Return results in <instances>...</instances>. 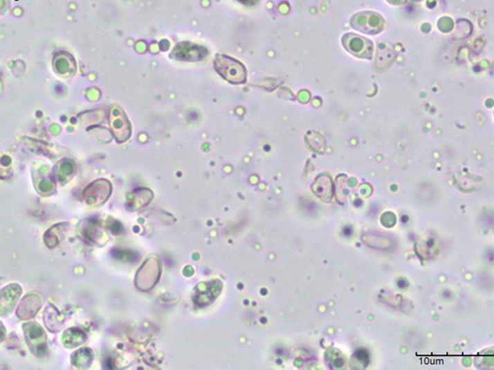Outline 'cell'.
Instances as JSON below:
<instances>
[{
  "label": "cell",
  "mask_w": 494,
  "mask_h": 370,
  "mask_svg": "<svg viewBox=\"0 0 494 370\" xmlns=\"http://www.w3.org/2000/svg\"><path fill=\"white\" fill-rule=\"evenodd\" d=\"M163 273V263L156 255H151L140 266L135 278V286L138 291L147 293L158 284Z\"/></svg>",
  "instance_id": "cell-1"
},
{
  "label": "cell",
  "mask_w": 494,
  "mask_h": 370,
  "mask_svg": "<svg viewBox=\"0 0 494 370\" xmlns=\"http://www.w3.org/2000/svg\"><path fill=\"white\" fill-rule=\"evenodd\" d=\"M214 70L228 84L235 85L246 84L247 79L246 66L234 57L223 54L217 55L214 57Z\"/></svg>",
  "instance_id": "cell-2"
},
{
  "label": "cell",
  "mask_w": 494,
  "mask_h": 370,
  "mask_svg": "<svg viewBox=\"0 0 494 370\" xmlns=\"http://www.w3.org/2000/svg\"><path fill=\"white\" fill-rule=\"evenodd\" d=\"M350 26L367 35H378L385 29V19L380 13L361 11L350 18Z\"/></svg>",
  "instance_id": "cell-3"
},
{
  "label": "cell",
  "mask_w": 494,
  "mask_h": 370,
  "mask_svg": "<svg viewBox=\"0 0 494 370\" xmlns=\"http://www.w3.org/2000/svg\"><path fill=\"white\" fill-rule=\"evenodd\" d=\"M108 119H109L111 132L118 142L122 144L130 139L131 135V121L120 106H110L109 110H108Z\"/></svg>",
  "instance_id": "cell-4"
},
{
  "label": "cell",
  "mask_w": 494,
  "mask_h": 370,
  "mask_svg": "<svg viewBox=\"0 0 494 370\" xmlns=\"http://www.w3.org/2000/svg\"><path fill=\"white\" fill-rule=\"evenodd\" d=\"M112 193V185L106 179H97L83 190L82 197L90 206H100L108 201Z\"/></svg>",
  "instance_id": "cell-5"
},
{
  "label": "cell",
  "mask_w": 494,
  "mask_h": 370,
  "mask_svg": "<svg viewBox=\"0 0 494 370\" xmlns=\"http://www.w3.org/2000/svg\"><path fill=\"white\" fill-rule=\"evenodd\" d=\"M341 42L344 49L359 59H371L374 54V43L365 37L347 33L343 35Z\"/></svg>",
  "instance_id": "cell-6"
},
{
  "label": "cell",
  "mask_w": 494,
  "mask_h": 370,
  "mask_svg": "<svg viewBox=\"0 0 494 370\" xmlns=\"http://www.w3.org/2000/svg\"><path fill=\"white\" fill-rule=\"evenodd\" d=\"M28 347L37 356H43L47 351V335L38 323H27L23 326Z\"/></svg>",
  "instance_id": "cell-7"
},
{
  "label": "cell",
  "mask_w": 494,
  "mask_h": 370,
  "mask_svg": "<svg viewBox=\"0 0 494 370\" xmlns=\"http://www.w3.org/2000/svg\"><path fill=\"white\" fill-rule=\"evenodd\" d=\"M209 54L204 46L191 42L177 43L172 50L170 57L179 61H200Z\"/></svg>",
  "instance_id": "cell-8"
},
{
  "label": "cell",
  "mask_w": 494,
  "mask_h": 370,
  "mask_svg": "<svg viewBox=\"0 0 494 370\" xmlns=\"http://www.w3.org/2000/svg\"><path fill=\"white\" fill-rule=\"evenodd\" d=\"M43 304V298L41 294L37 293H31L27 294L22 300H21L19 306H18L17 314L18 318L21 320H28V319L33 318L35 315L38 313Z\"/></svg>",
  "instance_id": "cell-9"
},
{
  "label": "cell",
  "mask_w": 494,
  "mask_h": 370,
  "mask_svg": "<svg viewBox=\"0 0 494 370\" xmlns=\"http://www.w3.org/2000/svg\"><path fill=\"white\" fill-rule=\"evenodd\" d=\"M22 289L19 284H9L1 291V315L7 316L15 307L16 303L19 300Z\"/></svg>",
  "instance_id": "cell-10"
},
{
  "label": "cell",
  "mask_w": 494,
  "mask_h": 370,
  "mask_svg": "<svg viewBox=\"0 0 494 370\" xmlns=\"http://www.w3.org/2000/svg\"><path fill=\"white\" fill-rule=\"evenodd\" d=\"M154 199V193L147 188H140L131 192L127 197V210L137 211L145 208Z\"/></svg>",
  "instance_id": "cell-11"
},
{
  "label": "cell",
  "mask_w": 494,
  "mask_h": 370,
  "mask_svg": "<svg viewBox=\"0 0 494 370\" xmlns=\"http://www.w3.org/2000/svg\"><path fill=\"white\" fill-rule=\"evenodd\" d=\"M53 64L55 72L64 77H71L76 70L75 59L68 52H57Z\"/></svg>",
  "instance_id": "cell-12"
},
{
  "label": "cell",
  "mask_w": 494,
  "mask_h": 370,
  "mask_svg": "<svg viewBox=\"0 0 494 370\" xmlns=\"http://www.w3.org/2000/svg\"><path fill=\"white\" fill-rule=\"evenodd\" d=\"M82 234L85 239L89 241L92 244L97 246H102L106 241H108V236L105 232L101 228L100 225L95 222H89L84 224L82 229Z\"/></svg>",
  "instance_id": "cell-13"
},
{
  "label": "cell",
  "mask_w": 494,
  "mask_h": 370,
  "mask_svg": "<svg viewBox=\"0 0 494 370\" xmlns=\"http://www.w3.org/2000/svg\"><path fill=\"white\" fill-rule=\"evenodd\" d=\"M44 321H45L46 326H47L48 330L52 331L53 333H57V331L61 330L62 325H64L62 315L53 305H50L46 309Z\"/></svg>",
  "instance_id": "cell-14"
},
{
  "label": "cell",
  "mask_w": 494,
  "mask_h": 370,
  "mask_svg": "<svg viewBox=\"0 0 494 370\" xmlns=\"http://www.w3.org/2000/svg\"><path fill=\"white\" fill-rule=\"evenodd\" d=\"M86 341V335L82 330L71 328L66 330L62 335V342L68 349L76 348Z\"/></svg>",
  "instance_id": "cell-15"
},
{
  "label": "cell",
  "mask_w": 494,
  "mask_h": 370,
  "mask_svg": "<svg viewBox=\"0 0 494 370\" xmlns=\"http://www.w3.org/2000/svg\"><path fill=\"white\" fill-rule=\"evenodd\" d=\"M92 360H93V353L89 348L77 349L71 356L73 365L78 369H85V367H89Z\"/></svg>",
  "instance_id": "cell-16"
},
{
  "label": "cell",
  "mask_w": 494,
  "mask_h": 370,
  "mask_svg": "<svg viewBox=\"0 0 494 370\" xmlns=\"http://www.w3.org/2000/svg\"><path fill=\"white\" fill-rule=\"evenodd\" d=\"M475 367L482 369H494V347L484 349L475 360Z\"/></svg>",
  "instance_id": "cell-17"
},
{
  "label": "cell",
  "mask_w": 494,
  "mask_h": 370,
  "mask_svg": "<svg viewBox=\"0 0 494 370\" xmlns=\"http://www.w3.org/2000/svg\"><path fill=\"white\" fill-rule=\"evenodd\" d=\"M313 186H316V187H322V190H318L315 192L318 196L327 197L330 199V197H331L332 186L331 180H330L329 177H320V178L316 180L315 185Z\"/></svg>",
  "instance_id": "cell-18"
},
{
  "label": "cell",
  "mask_w": 494,
  "mask_h": 370,
  "mask_svg": "<svg viewBox=\"0 0 494 370\" xmlns=\"http://www.w3.org/2000/svg\"><path fill=\"white\" fill-rule=\"evenodd\" d=\"M75 171V165L73 163L69 162V161H64L61 164L59 165V171H57V178L59 180H64L66 177L71 175Z\"/></svg>",
  "instance_id": "cell-19"
},
{
  "label": "cell",
  "mask_w": 494,
  "mask_h": 370,
  "mask_svg": "<svg viewBox=\"0 0 494 370\" xmlns=\"http://www.w3.org/2000/svg\"><path fill=\"white\" fill-rule=\"evenodd\" d=\"M454 23L452 21L451 18L443 17L441 18L440 21L438 22V27L442 32H450L453 29Z\"/></svg>",
  "instance_id": "cell-20"
},
{
  "label": "cell",
  "mask_w": 494,
  "mask_h": 370,
  "mask_svg": "<svg viewBox=\"0 0 494 370\" xmlns=\"http://www.w3.org/2000/svg\"><path fill=\"white\" fill-rule=\"evenodd\" d=\"M390 4L394 6H403L406 2V0H387Z\"/></svg>",
  "instance_id": "cell-21"
},
{
  "label": "cell",
  "mask_w": 494,
  "mask_h": 370,
  "mask_svg": "<svg viewBox=\"0 0 494 370\" xmlns=\"http://www.w3.org/2000/svg\"><path fill=\"white\" fill-rule=\"evenodd\" d=\"M239 1L244 4V6H253L254 4L257 3L258 0H239Z\"/></svg>",
  "instance_id": "cell-22"
},
{
  "label": "cell",
  "mask_w": 494,
  "mask_h": 370,
  "mask_svg": "<svg viewBox=\"0 0 494 370\" xmlns=\"http://www.w3.org/2000/svg\"><path fill=\"white\" fill-rule=\"evenodd\" d=\"M412 1L419 2V1H421V0H412Z\"/></svg>",
  "instance_id": "cell-23"
}]
</instances>
